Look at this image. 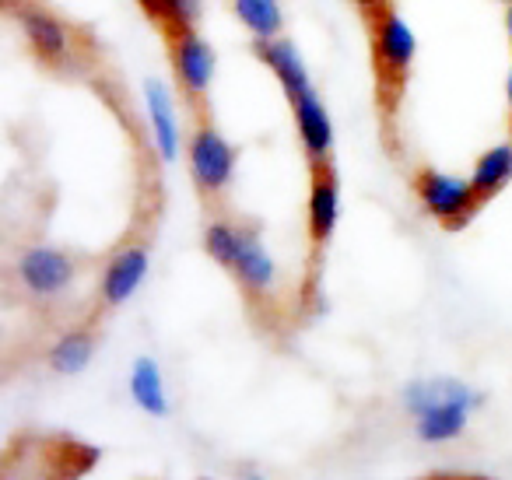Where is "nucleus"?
I'll list each match as a JSON object with an SVG mask.
<instances>
[{"label":"nucleus","instance_id":"0eeeda50","mask_svg":"<svg viewBox=\"0 0 512 480\" xmlns=\"http://www.w3.org/2000/svg\"><path fill=\"white\" fill-rule=\"evenodd\" d=\"M292 116H295V130H299L302 151L309 155V162L327 165L330 151H334V127H330L327 106H323L320 92L313 85L302 88L299 95L292 99Z\"/></svg>","mask_w":512,"mask_h":480},{"label":"nucleus","instance_id":"5701e85b","mask_svg":"<svg viewBox=\"0 0 512 480\" xmlns=\"http://www.w3.org/2000/svg\"><path fill=\"white\" fill-rule=\"evenodd\" d=\"M498 4H512V0H498Z\"/></svg>","mask_w":512,"mask_h":480},{"label":"nucleus","instance_id":"423d86ee","mask_svg":"<svg viewBox=\"0 0 512 480\" xmlns=\"http://www.w3.org/2000/svg\"><path fill=\"white\" fill-rule=\"evenodd\" d=\"M15 18H18V25H22V36H25V43H29V50L36 53L43 64L60 67L74 57V36L64 18H57L46 8H32V4L15 8Z\"/></svg>","mask_w":512,"mask_h":480},{"label":"nucleus","instance_id":"6ab92c4d","mask_svg":"<svg viewBox=\"0 0 512 480\" xmlns=\"http://www.w3.org/2000/svg\"><path fill=\"white\" fill-rule=\"evenodd\" d=\"M239 242H242V228H232L228 221H211L204 232V249L218 267L232 270L235 256H239Z\"/></svg>","mask_w":512,"mask_h":480},{"label":"nucleus","instance_id":"f257e3e1","mask_svg":"<svg viewBox=\"0 0 512 480\" xmlns=\"http://www.w3.org/2000/svg\"><path fill=\"white\" fill-rule=\"evenodd\" d=\"M369 22H372V60H376L379 85H383V95H386V88H390V102H393L400 95V88H404L407 71H411V64H414L418 39H414L411 25H407L390 4H383L376 15H369Z\"/></svg>","mask_w":512,"mask_h":480},{"label":"nucleus","instance_id":"4468645a","mask_svg":"<svg viewBox=\"0 0 512 480\" xmlns=\"http://www.w3.org/2000/svg\"><path fill=\"white\" fill-rule=\"evenodd\" d=\"M130 400L148 417H169V396H165V379L158 372L155 358H137L130 368Z\"/></svg>","mask_w":512,"mask_h":480},{"label":"nucleus","instance_id":"aec40b11","mask_svg":"<svg viewBox=\"0 0 512 480\" xmlns=\"http://www.w3.org/2000/svg\"><path fill=\"white\" fill-rule=\"evenodd\" d=\"M355 4H358V8H362V11H365V15H376V11H379V8H383L386 0H355Z\"/></svg>","mask_w":512,"mask_h":480},{"label":"nucleus","instance_id":"f03ea898","mask_svg":"<svg viewBox=\"0 0 512 480\" xmlns=\"http://www.w3.org/2000/svg\"><path fill=\"white\" fill-rule=\"evenodd\" d=\"M414 197L425 207L428 218H435L442 228H449V232L467 225L477 214V207H481L470 179L446 176V172H439V169H421L418 176H414Z\"/></svg>","mask_w":512,"mask_h":480},{"label":"nucleus","instance_id":"dca6fc26","mask_svg":"<svg viewBox=\"0 0 512 480\" xmlns=\"http://www.w3.org/2000/svg\"><path fill=\"white\" fill-rule=\"evenodd\" d=\"M470 183H474L481 204H488L491 197H498V193L512 183V144H495V148L484 151V155L477 158Z\"/></svg>","mask_w":512,"mask_h":480},{"label":"nucleus","instance_id":"a211bd4d","mask_svg":"<svg viewBox=\"0 0 512 480\" xmlns=\"http://www.w3.org/2000/svg\"><path fill=\"white\" fill-rule=\"evenodd\" d=\"M232 11L253 39H274L281 36V25H285V11H281L278 0H232Z\"/></svg>","mask_w":512,"mask_h":480},{"label":"nucleus","instance_id":"4be33fe9","mask_svg":"<svg viewBox=\"0 0 512 480\" xmlns=\"http://www.w3.org/2000/svg\"><path fill=\"white\" fill-rule=\"evenodd\" d=\"M505 29H509V39H512V4H509V15H505Z\"/></svg>","mask_w":512,"mask_h":480},{"label":"nucleus","instance_id":"ddd939ff","mask_svg":"<svg viewBox=\"0 0 512 480\" xmlns=\"http://www.w3.org/2000/svg\"><path fill=\"white\" fill-rule=\"evenodd\" d=\"M256 60L260 64H267L274 71V78L281 81V88H285L288 102L295 99V95L302 92V88H309V74H306V64H302L299 50H295L288 39L274 36V39H256L253 46Z\"/></svg>","mask_w":512,"mask_h":480},{"label":"nucleus","instance_id":"f8f14e48","mask_svg":"<svg viewBox=\"0 0 512 480\" xmlns=\"http://www.w3.org/2000/svg\"><path fill=\"white\" fill-rule=\"evenodd\" d=\"M232 274H235L239 288L246 291L249 298H264L267 291L274 288V277H278V267H274V260L267 256L264 242L256 239V232H242L239 256H235Z\"/></svg>","mask_w":512,"mask_h":480},{"label":"nucleus","instance_id":"7ed1b4c3","mask_svg":"<svg viewBox=\"0 0 512 480\" xmlns=\"http://www.w3.org/2000/svg\"><path fill=\"white\" fill-rule=\"evenodd\" d=\"M18 284L39 302H53L60 298L78 277V260L64 249L53 246H29L15 263Z\"/></svg>","mask_w":512,"mask_h":480},{"label":"nucleus","instance_id":"2eb2a0df","mask_svg":"<svg viewBox=\"0 0 512 480\" xmlns=\"http://www.w3.org/2000/svg\"><path fill=\"white\" fill-rule=\"evenodd\" d=\"M470 403H439V407H428L425 414L414 417V431H418L421 442L428 445H442L449 438H460L463 428H467V417H470Z\"/></svg>","mask_w":512,"mask_h":480},{"label":"nucleus","instance_id":"39448f33","mask_svg":"<svg viewBox=\"0 0 512 480\" xmlns=\"http://www.w3.org/2000/svg\"><path fill=\"white\" fill-rule=\"evenodd\" d=\"M172 71L186 102H204L214 81V50L197 29L172 36Z\"/></svg>","mask_w":512,"mask_h":480},{"label":"nucleus","instance_id":"6e6552de","mask_svg":"<svg viewBox=\"0 0 512 480\" xmlns=\"http://www.w3.org/2000/svg\"><path fill=\"white\" fill-rule=\"evenodd\" d=\"M148 246L144 242H130V246H123L120 253L109 260L106 274H102L99 281V295H102V305H109V309H120V305H127L130 298L141 291L144 277H148Z\"/></svg>","mask_w":512,"mask_h":480},{"label":"nucleus","instance_id":"f3484780","mask_svg":"<svg viewBox=\"0 0 512 480\" xmlns=\"http://www.w3.org/2000/svg\"><path fill=\"white\" fill-rule=\"evenodd\" d=\"M95 358V337L88 330H67L46 354V365L57 375H81Z\"/></svg>","mask_w":512,"mask_h":480},{"label":"nucleus","instance_id":"1a4fd4ad","mask_svg":"<svg viewBox=\"0 0 512 480\" xmlns=\"http://www.w3.org/2000/svg\"><path fill=\"white\" fill-rule=\"evenodd\" d=\"M144 109H148L151 134H155V151L162 162H176L179 151H183V137H179V120L176 109H172V95L162 81L148 78L144 81Z\"/></svg>","mask_w":512,"mask_h":480},{"label":"nucleus","instance_id":"9d476101","mask_svg":"<svg viewBox=\"0 0 512 480\" xmlns=\"http://www.w3.org/2000/svg\"><path fill=\"white\" fill-rule=\"evenodd\" d=\"M341 218V190H337V176L330 165H316L313 169V190H309V239L313 246H327L330 235Z\"/></svg>","mask_w":512,"mask_h":480},{"label":"nucleus","instance_id":"20e7f679","mask_svg":"<svg viewBox=\"0 0 512 480\" xmlns=\"http://www.w3.org/2000/svg\"><path fill=\"white\" fill-rule=\"evenodd\" d=\"M190 176L204 197L225 193L235 176V148L211 123H200L190 137Z\"/></svg>","mask_w":512,"mask_h":480},{"label":"nucleus","instance_id":"9b49d317","mask_svg":"<svg viewBox=\"0 0 512 480\" xmlns=\"http://www.w3.org/2000/svg\"><path fill=\"white\" fill-rule=\"evenodd\" d=\"M400 403L411 417L425 414L428 407H439V403H470V407H481V396L460 379H449V375H439V379H414L400 389Z\"/></svg>","mask_w":512,"mask_h":480},{"label":"nucleus","instance_id":"412c9836","mask_svg":"<svg viewBox=\"0 0 512 480\" xmlns=\"http://www.w3.org/2000/svg\"><path fill=\"white\" fill-rule=\"evenodd\" d=\"M505 99H509V116H512V71H509V81H505Z\"/></svg>","mask_w":512,"mask_h":480}]
</instances>
